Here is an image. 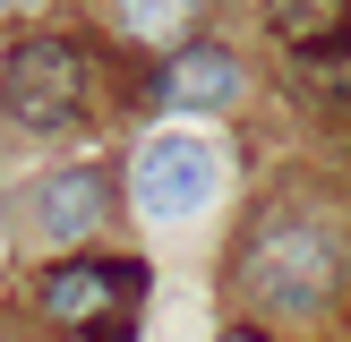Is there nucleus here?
<instances>
[{
    "label": "nucleus",
    "mask_w": 351,
    "mask_h": 342,
    "mask_svg": "<svg viewBox=\"0 0 351 342\" xmlns=\"http://www.w3.org/2000/svg\"><path fill=\"white\" fill-rule=\"evenodd\" d=\"M223 342H266V334H249V325H232V334H223Z\"/></svg>",
    "instance_id": "9"
},
{
    "label": "nucleus",
    "mask_w": 351,
    "mask_h": 342,
    "mask_svg": "<svg viewBox=\"0 0 351 342\" xmlns=\"http://www.w3.org/2000/svg\"><path fill=\"white\" fill-rule=\"evenodd\" d=\"M26 214H34V231H43V239H95L103 214H112V180H103V171H86V163L43 171V180H34V197H26Z\"/></svg>",
    "instance_id": "6"
},
{
    "label": "nucleus",
    "mask_w": 351,
    "mask_h": 342,
    "mask_svg": "<svg viewBox=\"0 0 351 342\" xmlns=\"http://www.w3.org/2000/svg\"><path fill=\"white\" fill-rule=\"evenodd\" d=\"M240 291L266 317H317L343 291V239L317 214H266L240 248Z\"/></svg>",
    "instance_id": "1"
},
{
    "label": "nucleus",
    "mask_w": 351,
    "mask_h": 342,
    "mask_svg": "<svg viewBox=\"0 0 351 342\" xmlns=\"http://www.w3.org/2000/svg\"><path fill=\"white\" fill-rule=\"evenodd\" d=\"M189 26H197V0H120V34L129 43H163V51H180L189 43Z\"/></svg>",
    "instance_id": "8"
},
{
    "label": "nucleus",
    "mask_w": 351,
    "mask_h": 342,
    "mask_svg": "<svg viewBox=\"0 0 351 342\" xmlns=\"http://www.w3.org/2000/svg\"><path fill=\"white\" fill-rule=\"evenodd\" d=\"M257 9H266V34L283 51H300V60L351 43V0H257Z\"/></svg>",
    "instance_id": "7"
},
{
    "label": "nucleus",
    "mask_w": 351,
    "mask_h": 342,
    "mask_svg": "<svg viewBox=\"0 0 351 342\" xmlns=\"http://www.w3.org/2000/svg\"><path fill=\"white\" fill-rule=\"evenodd\" d=\"M215 188H223V154L206 146V137H189V129L146 137L137 163H129V197H137L146 222H189V214H206Z\"/></svg>",
    "instance_id": "3"
},
{
    "label": "nucleus",
    "mask_w": 351,
    "mask_h": 342,
    "mask_svg": "<svg viewBox=\"0 0 351 342\" xmlns=\"http://www.w3.org/2000/svg\"><path fill=\"white\" fill-rule=\"evenodd\" d=\"M240 86H249V68H240L223 43H206V34H197V43H180V51L163 60L154 94H163L171 111H232V103H240Z\"/></svg>",
    "instance_id": "5"
},
{
    "label": "nucleus",
    "mask_w": 351,
    "mask_h": 342,
    "mask_svg": "<svg viewBox=\"0 0 351 342\" xmlns=\"http://www.w3.org/2000/svg\"><path fill=\"white\" fill-rule=\"evenodd\" d=\"M137 291H146V265H120V256H69V265H51L43 282H34V308H43L51 325H103V317H120Z\"/></svg>",
    "instance_id": "4"
},
{
    "label": "nucleus",
    "mask_w": 351,
    "mask_h": 342,
    "mask_svg": "<svg viewBox=\"0 0 351 342\" xmlns=\"http://www.w3.org/2000/svg\"><path fill=\"white\" fill-rule=\"evenodd\" d=\"M0 9H43V0H0Z\"/></svg>",
    "instance_id": "10"
},
{
    "label": "nucleus",
    "mask_w": 351,
    "mask_h": 342,
    "mask_svg": "<svg viewBox=\"0 0 351 342\" xmlns=\"http://www.w3.org/2000/svg\"><path fill=\"white\" fill-rule=\"evenodd\" d=\"M0 111H9L17 129H34V137L69 129V120L86 111V51L69 43V34H26V43L0 60Z\"/></svg>",
    "instance_id": "2"
},
{
    "label": "nucleus",
    "mask_w": 351,
    "mask_h": 342,
    "mask_svg": "<svg viewBox=\"0 0 351 342\" xmlns=\"http://www.w3.org/2000/svg\"><path fill=\"white\" fill-rule=\"evenodd\" d=\"M0 342H9V334H0Z\"/></svg>",
    "instance_id": "11"
}]
</instances>
